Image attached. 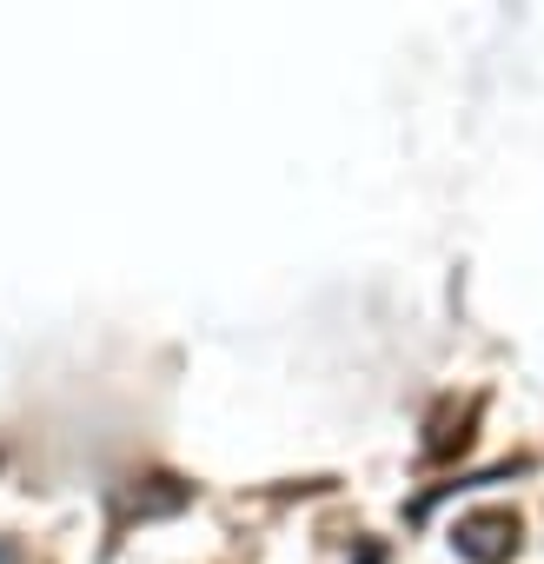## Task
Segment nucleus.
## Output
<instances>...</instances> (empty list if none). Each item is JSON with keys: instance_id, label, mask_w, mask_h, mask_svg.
Instances as JSON below:
<instances>
[{"instance_id": "nucleus-1", "label": "nucleus", "mask_w": 544, "mask_h": 564, "mask_svg": "<svg viewBox=\"0 0 544 564\" xmlns=\"http://www.w3.org/2000/svg\"><path fill=\"white\" fill-rule=\"evenodd\" d=\"M518 511H504V505H485V511H465L458 524H451V544H458V557H471V564H511L518 557Z\"/></svg>"}]
</instances>
